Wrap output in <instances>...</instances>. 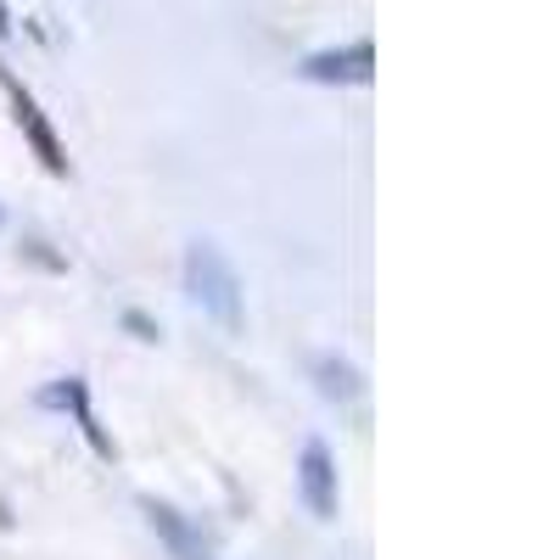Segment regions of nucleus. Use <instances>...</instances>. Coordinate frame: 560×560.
Listing matches in <instances>:
<instances>
[{
  "label": "nucleus",
  "mask_w": 560,
  "mask_h": 560,
  "mask_svg": "<svg viewBox=\"0 0 560 560\" xmlns=\"http://www.w3.org/2000/svg\"><path fill=\"white\" fill-rule=\"evenodd\" d=\"M185 287H191L202 314H213L224 331H242V280L213 242H191V253H185Z\"/></svg>",
  "instance_id": "1"
},
{
  "label": "nucleus",
  "mask_w": 560,
  "mask_h": 560,
  "mask_svg": "<svg viewBox=\"0 0 560 560\" xmlns=\"http://www.w3.org/2000/svg\"><path fill=\"white\" fill-rule=\"evenodd\" d=\"M0 90H7V102H12V118H18V129L28 135L34 158H39L45 168H51V174H68V152H62V140H57L51 118L39 113V102H34L28 90L18 84V73H12V68H0Z\"/></svg>",
  "instance_id": "2"
},
{
  "label": "nucleus",
  "mask_w": 560,
  "mask_h": 560,
  "mask_svg": "<svg viewBox=\"0 0 560 560\" xmlns=\"http://www.w3.org/2000/svg\"><path fill=\"white\" fill-rule=\"evenodd\" d=\"M298 488H303V504L314 510L319 522L337 516L342 504V488H337V459L325 443H303V459H298Z\"/></svg>",
  "instance_id": "3"
},
{
  "label": "nucleus",
  "mask_w": 560,
  "mask_h": 560,
  "mask_svg": "<svg viewBox=\"0 0 560 560\" xmlns=\"http://www.w3.org/2000/svg\"><path fill=\"white\" fill-rule=\"evenodd\" d=\"M298 73L314 79V84H364L370 73H376V45L353 39V45H337V51H314Z\"/></svg>",
  "instance_id": "4"
},
{
  "label": "nucleus",
  "mask_w": 560,
  "mask_h": 560,
  "mask_svg": "<svg viewBox=\"0 0 560 560\" xmlns=\"http://www.w3.org/2000/svg\"><path fill=\"white\" fill-rule=\"evenodd\" d=\"M140 510H147V522H152V533L168 544V555L174 560H219L213 555V544L179 516V510H168V504H158V499H140Z\"/></svg>",
  "instance_id": "5"
},
{
  "label": "nucleus",
  "mask_w": 560,
  "mask_h": 560,
  "mask_svg": "<svg viewBox=\"0 0 560 560\" xmlns=\"http://www.w3.org/2000/svg\"><path fill=\"white\" fill-rule=\"evenodd\" d=\"M319 393L325 398H359V370L348 359H319Z\"/></svg>",
  "instance_id": "6"
},
{
  "label": "nucleus",
  "mask_w": 560,
  "mask_h": 560,
  "mask_svg": "<svg viewBox=\"0 0 560 560\" xmlns=\"http://www.w3.org/2000/svg\"><path fill=\"white\" fill-rule=\"evenodd\" d=\"M12 34V18H7V7H0V39H7Z\"/></svg>",
  "instance_id": "7"
},
{
  "label": "nucleus",
  "mask_w": 560,
  "mask_h": 560,
  "mask_svg": "<svg viewBox=\"0 0 560 560\" xmlns=\"http://www.w3.org/2000/svg\"><path fill=\"white\" fill-rule=\"evenodd\" d=\"M0 219H7V213H0Z\"/></svg>",
  "instance_id": "8"
}]
</instances>
